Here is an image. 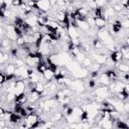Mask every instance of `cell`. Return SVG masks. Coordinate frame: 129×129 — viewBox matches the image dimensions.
<instances>
[{
	"label": "cell",
	"mask_w": 129,
	"mask_h": 129,
	"mask_svg": "<svg viewBox=\"0 0 129 129\" xmlns=\"http://www.w3.org/2000/svg\"><path fill=\"white\" fill-rule=\"evenodd\" d=\"M94 95H95L96 97H99V98L105 100V99L110 95V91H109V89H108V86H103V85H101L100 87L95 88Z\"/></svg>",
	"instance_id": "6da1fadb"
},
{
	"label": "cell",
	"mask_w": 129,
	"mask_h": 129,
	"mask_svg": "<svg viewBox=\"0 0 129 129\" xmlns=\"http://www.w3.org/2000/svg\"><path fill=\"white\" fill-rule=\"evenodd\" d=\"M0 20H1V19H0Z\"/></svg>",
	"instance_id": "44dd1931"
},
{
	"label": "cell",
	"mask_w": 129,
	"mask_h": 129,
	"mask_svg": "<svg viewBox=\"0 0 129 129\" xmlns=\"http://www.w3.org/2000/svg\"><path fill=\"white\" fill-rule=\"evenodd\" d=\"M15 69H16V66L12 62H8V64L5 66V70H4V73L7 75V76H11V75H14L15 73Z\"/></svg>",
	"instance_id": "30bf717a"
},
{
	"label": "cell",
	"mask_w": 129,
	"mask_h": 129,
	"mask_svg": "<svg viewBox=\"0 0 129 129\" xmlns=\"http://www.w3.org/2000/svg\"><path fill=\"white\" fill-rule=\"evenodd\" d=\"M70 87L72 88L73 91H76L78 93L84 92V90H85V84H84V82L83 81H79V80L78 81H72Z\"/></svg>",
	"instance_id": "277c9868"
},
{
	"label": "cell",
	"mask_w": 129,
	"mask_h": 129,
	"mask_svg": "<svg viewBox=\"0 0 129 129\" xmlns=\"http://www.w3.org/2000/svg\"><path fill=\"white\" fill-rule=\"evenodd\" d=\"M110 59L112 60L113 63H119L121 60H123V57H122V53L121 51L118 49V50H113L111 53H110Z\"/></svg>",
	"instance_id": "5b68a950"
},
{
	"label": "cell",
	"mask_w": 129,
	"mask_h": 129,
	"mask_svg": "<svg viewBox=\"0 0 129 129\" xmlns=\"http://www.w3.org/2000/svg\"><path fill=\"white\" fill-rule=\"evenodd\" d=\"M82 63L84 64V67H91V64H92V60H91V58H90V57L86 56V57L83 59Z\"/></svg>",
	"instance_id": "9a60e30c"
},
{
	"label": "cell",
	"mask_w": 129,
	"mask_h": 129,
	"mask_svg": "<svg viewBox=\"0 0 129 129\" xmlns=\"http://www.w3.org/2000/svg\"><path fill=\"white\" fill-rule=\"evenodd\" d=\"M97 80H98V83L100 85H103V86H109L110 85V80L109 78L107 77V75L105 73H102V74H99V76L97 77Z\"/></svg>",
	"instance_id": "ba28073f"
},
{
	"label": "cell",
	"mask_w": 129,
	"mask_h": 129,
	"mask_svg": "<svg viewBox=\"0 0 129 129\" xmlns=\"http://www.w3.org/2000/svg\"><path fill=\"white\" fill-rule=\"evenodd\" d=\"M38 120H39V115L36 114L35 111H33V112H30V113L27 114V116L24 119V122H25V124L28 128H31L32 125L35 124Z\"/></svg>",
	"instance_id": "7a4b0ae2"
},
{
	"label": "cell",
	"mask_w": 129,
	"mask_h": 129,
	"mask_svg": "<svg viewBox=\"0 0 129 129\" xmlns=\"http://www.w3.org/2000/svg\"><path fill=\"white\" fill-rule=\"evenodd\" d=\"M34 8H36L40 11H43V12H47L51 8V6H50V3L48 0H38L35 2Z\"/></svg>",
	"instance_id": "3957f363"
},
{
	"label": "cell",
	"mask_w": 129,
	"mask_h": 129,
	"mask_svg": "<svg viewBox=\"0 0 129 129\" xmlns=\"http://www.w3.org/2000/svg\"><path fill=\"white\" fill-rule=\"evenodd\" d=\"M9 57H10V56L8 55L7 52L0 50V63H6V62H8Z\"/></svg>",
	"instance_id": "4fadbf2b"
},
{
	"label": "cell",
	"mask_w": 129,
	"mask_h": 129,
	"mask_svg": "<svg viewBox=\"0 0 129 129\" xmlns=\"http://www.w3.org/2000/svg\"><path fill=\"white\" fill-rule=\"evenodd\" d=\"M120 25L122 28H128L129 27V20L128 19H120Z\"/></svg>",
	"instance_id": "5bb4252c"
},
{
	"label": "cell",
	"mask_w": 129,
	"mask_h": 129,
	"mask_svg": "<svg viewBox=\"0 0 129 129\" xmlns=\"http://www.w3.org/2000/svg\"><path fill=\"white\" fill-rule=\"evenodd\" d=\"M67 33L69 35V37L71 39H74V38H79L80 35H79V30L77 27H74V26H69L67 28Z\"/></svg>",
	"instance_id": "8992f818"
},
{
	"label": "cell",
	"mask_w": 129,
	"mask_h": 129,
	"mask_svg": "<svg viewBox=\"0 0 129 129\" xmlns=\"http://www.w3.org/2000/svg\"><path fill=\"white\" fill-rule=\"evenodd\" d=\"M49 3H50V6H55L56 4V0H48Z\"/></svg>",
	"instance_id": "d6986e66"
},
{
	"label": "cell",
	"mask_w": 129,
	"mask_h": 129,
	"mask_svg": "<svg viewBox=\"0 0 129 129\" xmlns=\"http://www.w3.org/2000/svg\"><path fill=\"white\" fill-rule=\"evenodd\" d=\"M93 45H94V48H96V50H99V49H101L102 47H104V44H103V42L101 41V39L100 38H94V40H93Z\"/></svg>",
	"instance_id": "7c38bea8"
},
{
	"label": "cell",
	"mask_w": 129,
	"mask_h": 129,
	"mask_svg": "<svg viewBox=\"0 0 129 129\" xmlns=\"http://www.w3.org/2000/svg\"><path fill=\"white\" fill-rule=\"evenodd\" d=\"M6 82V78H5V75L3 73L0 72V84H4Z\"/></svg>",
	"instance_id": "e0dca14e"
},
{
	"label": "cell",
	"mask_w": 129,
	"mask_h": 129,
	"mask_svg": "<svg viewBox=\"0 0 129 129\" xmlns=\"http://www.w3.org/2000/svg\"><path fill=\"white\" fill-rule=\"evenodd\" d=\"M2 89V84H0V90Z\"/></svg>",
	"instance_id": "ffe728a7"
},
{
	"label": "cell",
	"mask_w": 129,
	"mask_h": 129,
	"mask_svg": "<svg viewBox=\"0 0 129 129\" xmlns=\"http://www.w3.org/2000/svg\"><path fill=\"white\" fill-rule=\"evenodd\" d=\"M12 1H13V0H3V3L9 7V6L12 5Z\"/></svg>",
	"instance_id": "ac0fdd59"
},
{
	"label": "cell",
	"mask_w": 129,
	"mask_h": 129,
	"mask_svg": "<svg viewBox=\"0 0 129 129\" xmlns=\"http://www.w3.org/2000/svg\"><path fill=\"white\" fill-rule=\"evenodd\" d=\"M105 74H106L107 77L109 78L110 82H113V81L117 80V78H118V74H117V72L114 71V70H106Z\"/></svg>",
	"instance_id": "8fae6325"
},
{
	"label": "cell",
	"mask_w": 129,
	"mask_h": 129,
	"mask_svg": "<svg viewBox=\"0 0 129 129\" xmlns=\"http://www.w3.org/2000/svg\"><path fill=\"white\" fill-rule=\"evenodd\" d=\"M42 77H43V79H44L46 82H50V81L54 78V72L47 68V69L42 73Z\"/></svg>",
	"instance_id": "9c48e42d"
},
{
	"label": "cell",
	"mask_w": 129,
	"mask_h": 129,
	"mask_svg": "<svg viewBox=\"0 0 129 129\" xmlns=\"http://www.w3.org/2000/svg\"><path fill=\"white\" fill-rule=\"evenodd\" d=\"M106 24H107V20L101 16L99 17H95V27L99 30V29H102V28H105L106 27Z\"/></svg>",
	"instance_id": "52a82bcc"
},
{
	"label": "cell",
	"mask_w": 129,
	"mask_h": 129,
	"mask_svg": "<svg viewBox=\"0 0 129 129\" xmlns=\"http://www.w3.org/2000/svg\"><path fill=\"white\" fill-rule=\"evenodd\" d=\"M123 110H124V113L129 112V103H127V102L123 103Z\"/></svg>",
	"instance_id": "2e32d148"
}]
</instances>
